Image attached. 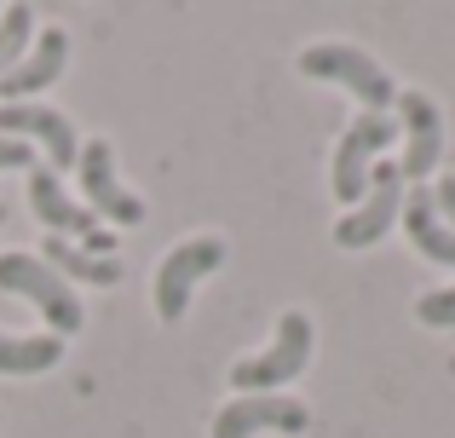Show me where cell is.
I'll list each match as a JSON object with an SVG mask.
<instances>
[{
  "label": "cell",
  "mask_w": 455,
  "mask_h": 438,
  "mask_svg": "<svg viewBox=\"0 0 455 438\" xmlns=\"http://www.w3.org/2000/svg\"><path fill=\"white\" fill-rule=\"evenodd\" d=\"M433 208H438V219L455 231V173H444V179L433 185Z\"/></svg>",
  "instance_id": "18"
},
{
  "label": "cell",
  "mask_w": 455,
  "mask_h": 438,
  "mask_svg": "<svg viewBox=\"0 0 455 438\" xmlns=\"http://www.w3.org/2000/svg\"><path fill=\"white\" fill-rule=\"evenodd\" d=\"M398 139V115H357L352 127L340 133V145H334V196H340V208H357L369 191V168H375V156Z\"/></svg>",
  "instance_id": "6"
},
{
  "label": "cell",
  "mask_w": 455,
  "mask_h": 438,
  "mask_svg": "<svg viewBox=\"0 0 455 438\" xmlns=\"http://www.w3.org/2000/svg\"><path fill=\"white\" fill-rule=\"evenodd\" d=\"M311 427V410L289 393H248L231 398L220 416L208 421V438H254V433H306Z\"/></svg>",
  "instance_id": "9"
},
{
  "label": "cell",
  "mask_w": 455,
  "mask_h": 438,
  "mask_svg": "<svg viewBox=\"0 0 455 438\" xmlns=\"http://www.w3.org/2000/svg\"><path fill=\"white\" fill-rule=\"evenodd\" d=\"M398 133H403V179H427V173L444 162V110H438L427 92H398Z\"/></svg>",
  "instance_id": "11"
},
{
  "label": "cell",
  "mask_w": 455,
  "mask_h": 438,
  "mask_svg": "<svg viewBox=\"0 0 455 438\" xmlns=\"http://www.w3.org/2000/svg\"><path fill=\"white\" fill-rule=\"evenodd\" d=\"M6 168H35V150L23 139H0V173Z\"/></svg>",
  "instance_id": "19"
},
{
  "label": "cell",
  "mask_w": 455,
  "mask_h": 438,
  "mask_svg": "<svg viewBox=\"0 0 455 438\" xmlns=\"http://www.w3.org/2000/svg\"><path fill=\"white\" fill-rule=\"evenodd\" d=\"M0 139H41L46 145V168L52 173H64V168H76V156H81V133H76V122H69L64 110H52V104H0Z\"/></svg>",
  "instance_id": "10"
},
{
  "label": "cell",
  "mask_w": 455,
  "mask_h": 438,
  "mask_svg": "<svg viewBox=\"0 0 455 438\" xmlns=\"http://www.w3.org/2000/svg\"><path fill=\"white\" fill-rule=\"evenodd\" d=\"M300 76L306 81H329V87H346L363 115H387V104H398V81L380 69V58H369L363 46L346 41H317L300 52Z\"/></svg>",
  "instance_id": "1"
},
{
  "label": "cell",
  "mask_w": 455,
  "mask_h": 438,
  "mask_svg": "<svg viewBox=\"0 0 455 438\" xmlns=\"http://www.w3.org/2000/svg\"><path fill=\"white\" fill-rule=\"evenodd\" d=\"M403 231H410V243L421 248L427 259H438V266H455V231L444 219H438V208H433V191H410L403 196Z\"/></svg>",
  "instance_id": "14"
},
{
  "label": "cell",
  "mask_w": 455,
  "mask_h": 438,
  "mask_svg": "<svg viewBox=\"0 0 455 438\" xmlns=\"http://www.w3.org/2000/svg\"><path fill=\"white\" fill-rule=\"evenodd\" d=\"M41 259L69 283V289H76V283H92V289H116V283H122V259H99L81 243H69V236H46Z\"/></svg>",
  "instance_id": "13"
},
{
  "label": "cell",
  "mask_w": 455,
  "mask_h": 438,
  "mask_svg": "<svg viewBox=\"0 0 455 438\" xmlns=\"http://www.w3.org/2000/svg\"><path fill=\"white\" fill-rule=\"evenodd\" d=\"M311 346H317V329H311V317L289 306V312L277 317V340H271L259 358H243V363L231 370L236 398H248V393H283L289 381H300V375L311 370Z\"/></svg>",
  "instance_id": "2"
},
{
  "label": "cell",
  "mask_w": 455,
  "mask_h": 438,
  "mask_svg": "<svg viewBox=\"0 0 455 438\" xmlns=\"http://www.w3.org/2000/svg\"><path fill=\"white\" fill-rule=\"evenodd\" d=\"M415 317H421L427 329H455V283L450 289H427L421 300H415Z\"/></svg>",
  "instance_id": "17"
},
{
  "label": "cell",
  "mask_w": 455,
  "mask_h": 438,
  "mask_svg": "<svg viewBox=\"0 0 455 438\" xmlns=\"http://www.w3.org/2000/svg\"><path fill=\"white\" fill-rule=\"evenodd\" d=\"M35 46V12L29 6H0V76Z\"/></svg>",
  "instance_id": "16"
},
{
  "label": "cell",
  "mask_w": 455,
  "mask_h": 438,
  "mask_svg": "<svg viewBox=\"0 0 455 438\" xmlns=\"http://www.w3.org/2000/svg\"><path fill=\"white\" fill-rule=\"evenodd\" d=\"M64 358L58 335H6L0 329V375H46Z\"/></svg>",
  "instance_id": "15"
},
{
  "label": "cell",
  "mask_w": 455,
  "mask_h": 438,
  "mask_svg": "<svg viewBox=\"0 0 455 438\" xmlns=\"http://www.w3.org/2000/svg\"><path fill=\"white\" fill-rule=\"evenodd\" d=\"M225 254H231V243L225 236H185V243H173L162 254V266H156V317L162 323H179V317L190 312V294L202 289V277H213V271L225 266Z\"/></svg>",
  "instance_id": "3"
},
{
  "label": "cell",
  "mask_w": 455,
  "mask_h": 438,
  "mask_svg": "<svg viewBox=\"0 0 455 438\" xmlns=\"http://www.w3.org/2000/svg\"><path fill=\"white\" fill-rule=\"evenodd\" d=\"M69 64V29H41L35 46L0 76V104H35V92L52 87Z\"/></svg>",
  "instance_id": "12"
},
{
  "label": "cell",
  "mask_w": 455,
  "mask_h": 438,
  "mask_svg": "<svg viewBox=\"0 0 455 438\" xmlns=\"http://www.w3.org/2000/svg\"><path fill=\"white\" fill-rule=\"evenodd\" d=\"M398 214H403V173H398V162H375V168H369L363 203L340 214L334 243H340V248H375L380 236L398 225Z\"/></svg>",
  "instance_id": "7"
},
{
  "label": "cell",
  "mask_w": 455,
  "mask_h": 438,
  "mask_svg": "<svg viewBox=\"0 0 455 438\" xmlns=\"http://www.w3.org/2000/svg\"><path fill=\"white\" fill-rule=\"evenodd\" d=\"M0 225H6V208H0Z\"/></svg>",
  "instance_id": "20"
},
{
  "label": "cell",
  "mask_w": 455,
  "mask_h": 438,
  "mask_svg": "<svg viewBox=\"0 0 455 438\" xmlns=\"http://www.w3.org/2000/svg\"><path fill=\"white\" fill-rule=\"evenodd\" d=\"M76 173H81V196L92 203V214H104L110 225H122V231H133V225H145V203H139L133 191L122 185V173H116V150L110 139H87L76 156Z\"/></svg>",
  "instance_id": "8"
},
{
  "label": "cell",
  "mask_w": 455,
  "mask_h": 438,
  "mask_svg": "<svg viewBox=\"0 0 455 438\" xmlns=\"http://www.w3.org/2000/svg\"><path fill=\"white\" fill-rule=\"evenodd\" d=\"M0 289L6 294H23V300L41 306V317L52 323V335H81V323H87V312H81V294L69 289L64 277H58L46 259L35 254H0Z\"/></svg>",
  "instance_id": "5"
},
{
  "label": "cell",
  "mask_w": 455,
  "mask_h": 438,
  "mask_svg": "<svg viewBox=\"0 0 455 438\" xmlns=\"http://www.w3.org/2000/svg\"><path fill=\"white\" fill-rule=\"evenodd\" d=\"M29 208H35V219L46 225V236H69V243H81L87 254L116 259V236L99 225L92 208H81L76 196L64 191V173H52L46 162H35V168H29Z\"/></svg>",
  "instance_id": "4"
}]
</instances>
